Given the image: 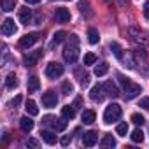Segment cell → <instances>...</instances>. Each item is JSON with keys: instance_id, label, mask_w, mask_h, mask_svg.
Segmentation results:
<instances>
[{"instance_id": "obj_1", "label": "cell", "mask_w": 149, "mask_h": 149, "mask_svg": "<svg viewBox=\"0 0 149 149\" xmlns=\"http://www.w3.org/2000/svg\"><path fill=\"white\" fill-rule=\"evenodd\" d=\"M63 58L65 61L68 63H76L77 58H79V39L76 33H72L68 37V44L65 46V51H63Z\"/></svg>"}, {"instance_id": "obj_2", "label": "cell", "mask_w": 149, "mask_h": 149, "mask_svg": "<svg viewBox=\"0 0 149 149\" xmlns=\"http://www.w3.org/2000/svg\"><path fill=\"white\" fill-rule=\"evenodd\" d=\"M118 79H119V84L123 86L125 95H126V98H128V100H132V98H135L137 95H140V93H142V88H140L139 84L132 83L128 77H125V76H123V74H118Z\"/></svg>"}, {"instance_id": "obj_3", "label": "cell", "mask_w": 149, "mask_h": 149, "mask_svg": "<svg viewBox=\"0 0 149 149\" xmlns=\"http://www.w3.org/2000/svg\"><path fill=\"white\" fill-rule=\"evenodd\" d=\"M123 111H121V105L119 104H111L109 107H105V112H104V123L111 125V123H116L119 121Z\"/></svg>"}, {"instance_id": "obj_4", "label": "cell", "mask_w": 149, "mask_h": 149, "mask_svg": "<svg viewBox=\"0 0 149 149\" xmlns=\"http://www.w3.org/2000/svg\"><path fill=\"white\" fill-rule=\"evenodd\" d=\"M63 74V65H60V63H56V61H51L47 67H46V76L49 77V79H56V77H60Z\"/></svg>"}, {"instance_id": "obj_5", "label": "cell", "mask_w": 149, "mask_h": 149, "mask_svg": "<svg viewBox=\"0 0 149 149\" xmlns=\"http://www.w3.org/2000/svg\"><path fill=\"white\" fill-rule=\"evenodd\" d=\"M39 33L37 32H33V33H26V35H23L21 39H19V42H18V46L21 47V49H28L30 46H33L37 40H39Z\"/></svg>"}, {"instance_id": "obj_6", "label": "cell", "mask_w": 149, "mask_h": 149, "mask_svg": "<svg viewBox=\"0 0 149 149\" xmlns=\"http://www.w3.org/2000/svg\"><path fill=\"white\" fill-rule=\"evenodd\" d=\"M105 90H104V84H95L91 90H90V98L93 102H102L105 98Z\"/></svg>"}, {"instance_id": "obj_7", "label": "cell", "mask_w": 149, "mask_h": 149, "mask_svg": "<svg viewBox=\"0 0 149 149\" xmlns=\"http://www.w3.org/2000/svg\"><path fill=\"white\" fill-rule=\"evenodd\" d=\"M44 54V51L42 49H39V51H30L28 54H25V58H23V61H25V65L26 67H33V65H37V61L40 60V56Z\"/></svg>"}, {"instance_id": "obj_8", "label": "cell", "mask_w": 149, "mask_h": 149, "mask_svg": "<svg viewBox=\"0 0 149 149\" xmlns=\"http://www.w3.org/2000/svg\"><path fill=\"white\" fill-rule=\"evenodd\" d=\"M56 104H58V97H56L54 91H46V93L42 95V105H44V107L53 109V107H56Z\"/></svg>"}, {"instance_id": "obj_9", "label": "cell", "mask_w": 149, "mask_h": 149, "mask_svg": "<svg viewBox=\"0 0 149 149\" xmlns=\"http://www.w3.org/2000/svg\"><path fill=\"white\" fill-rule=\"evenodd\" d=\"M70 11L67 9V7H58L56 11H54V19L58 21V23H68L70 21Z\"/></svg>"}, {"instance_id": "obj_10", "label": "cell", "mask_w": 149, "mask_h": 149, "mask_svg": "<svg viewBox=\"0 0 149 149\" xmlns=\"http://www.w3.org/2000/svg\"><path fill=\"white\" fill-rule=\"evenodd\" d=\"M16 32H18V26H16L14 19H11V18L4 19V23H2V33L9 37V35H14Z\"/></svg>"}, {"instance_id": "obj_11", "label": "cell", "mask_w": 149, "mask_h": 149, "mask_svg": "<svg viewBox=\"0 0 149 149\" xmlns=\"http://www.w3.org/2000/svg\"><path fill=\"white\" fill-rule=\"evenodd\" d=\"M97 142H98V133H97V132H86V133L83 135V144H84L86 147H93Z\"/></svg>"}, {"instance_id": "obj_12", "label": "cell", "mask_w": 149, "mask_h": 149, "mask_svg": "<svg viewBox=\"0 0 149 149\" xmlns=\"http://www.w3.org/2000/svg\"><path fill=\"white\" fill-rule=\"evenodd\" d=\"M104 90H105V93H107L109 97H112V98H118V97H119V90H118V86H116L112 81H105V83H104Z\"/></svg>"}, {"instance_id": "obj_13", "label": "cell", "mask_w": 149, "mask_h": 149, "mask_svg": "<svg viewBox=\"0 0 149 149\" xmlns=\"http://www.w3.org/2000/svg\"><path fill=\"white\" fill-rule=\"evenodd\" d=\"M19 21H21L23 25L32 23V9H28L26 6L21 7V9H19Z\"/></svg>"}, {"instance_id": "obj_14", "label": "cell", "mask_w": 149, "mask_h": 149, "mask_svg": "<svg viewBox=\"0 0 149 149\" xmlns=\"http://www.w3.org/2000/svg\"><path fill=\"white\" fill-rule=\"evenodd\" d=\"M65 119H67V118H61V119L53 118V119H51V128L56 130V132H63V130L67 128V121H65Z\"/></svg>"}, {"instance_id": "obj_15", "label": "cell", "mask_w": 149, "mask_h": 149, "mask_svg": "<svg viewBox=\"0 0 149 149\" xmlns=\"http://www.w3.org/2000/svg\"><path fill=\"white\" fill-rule=\"evenodd\" d=\"M81 118H83V121H84L86 125H91V123H95V118H97V114H95V111H91V109H84Z\"/></svg>"}, {"instance_id": "obj_16", "label": "cell", "mask_w": 149, "mask_h": 149, "mask_svg": "<svg viewBox=\"0 0 149 149\" xmlns=\"http://www.w3.org/2000/svg\"><path fill=\"white\" fill-rule=\"evenodd\" d=\"M19 126H21L23 132H32V130H33V121H32L28 116H23V118L19 119Z\"/></svg>"}, {"instance_id": "obj_17", "label": "cell", "mask_w": 149, "mask_h": 149, "mask_svg": "<svg viewBox=\"0 0 149 149\" xmlns=\"http://www.w3.org/2000/svg\"><path fill=\"white\" fill-rule=\"evenodd\" d=\"M40 135H42V140H44L46 144H49V146L56 144V140H58V139H56V135H54L53 132H47V130H44Z\"/></svg>"}, {"instance_id": "obj_18", "label": "cell", "mask_w": 149, "mask_h": 149, "mask_svg": "<svg viewBox=\"0 0 149 149\" xmlns=\"http://www.w3.org/2000/svg\"><path fill=\"white\" fill-rule=\"evenodd\" d=\"M16 86H18V77H16V74H14V72H11L9 76L6 77V88L14 90Z\"/></svg>"}, {"instance_id": "obj_19", "label": "cell", "mask_w": 149, "mask_h": 149, "mask_svg": "<svg viewBox=\"0 0 149 149\" xmlns=\"http://www.w3.org/2000/svg\"><path fill=\"white\" fill-rule=\"evenodd\" d=\"M39 88H40L39 77H37V76H32V77L28 79V93H33V91H37Z\"/></svg>"}, {"instance_id": "obj_20", "label": "cell", "mask_w": 149, "mask_h": 149, "mask_svg": "<svg viewBox=\"0 0 149 149\" xmlns=\"http://www.w3.org/2000/svg\"><path fill=\"white\" fill-rule=\"evenodd\" d=\"M61 116L67 118V119H74V116H76V107L74 105H65L61 109Z\"/></svg>"}, {"instance_id": "obj_21", "label": "cell", "mask_w": 149, "mask_h": 149, "mask_svg": "<svg viewBox=\"0 0 149 149\" xmlns=\"http://www.w3.org/2000/svg\"><path fill=\"white\" fill-rule=\"evenodd\" d=\"M107 70H109V65L105 61H102V63H98L95 67V76L97 77H102V76H105V74H107Z\"/></svg>"}, {"instance_id": "obj_22", "label": "cell", "mask_w": 149, "mask_h": 149, "mask_svg": "<svg viewBox=\"0 0 149 149\" xmlns=\"http://www.w3.org/2000/svg\"><path fill=\"white\" fill-rule=\"evenodd\" d=\"M25 109H26V112H28L30 116H37V114H39V107H37V104H35L33 100H26Z\"/></svg>"}, {"instance_id": "obj_23", "label": "cell", "mask_w": 149, "mask_h": 149, "mask_svg": "<svg viewBox=\"0 0 149 149\" xmlns=\"http://www.w3.org/2000/svg\"><path fill=\"white\" fill-rule=\"evenodd\" d=\"M88 40H90V44H98L100 35H98V32L95 28H88Z\"/></svg>"}, {"instance_id": "obj_24", "label": "cell", "mask_w": 149, "mask_h": 149, "mask_svg": "<svg viewBox=\"0 0 149 149\" xmlns=\"http://www.w3.org/2000/svg\"><path fill=\"white\" fill-rule=\"evenodd\" d=\"M111 51L116 54L118 60H123V47H121L118 42H111Z\"/></svg>"}, {"instance_id": "obj_25", "label": "cell", "mask_w": 149, "mask_h": 149, "mask_svg": "<svg viewBox=\"0 0 149 149\" xmlns=\"http://www.w3.org/2000/svg\"><path fill=\"white\" fill-rule=\"evenodd\" d=\"M100 146H102V147H114V146H116V140H114L112 135H104Z\"/></svg>"}, {"instance_id": "obj_26", "label": "cell", "mask_w": 149, "mask_h": 149, "mask_svg": "<svg viewBox=\"0 0 149 149\" xmlns=\"http://www.w3.org/2000/svg\"><path fill=\"white\" fill-rule=\"evenodd\" d=\"M130 139H132L133 142H137V144H139V142H142V140H144V133H142V130H140V128L133 130V132H132V135H130Z\"/></svg>"}, {"instance_id": "obj_27", "label": "cell", "mask_w": 149, "mask_h": 149, "mask_svg": "<svg viewBox=\"0 0 149 149\" xmlns=\"http://www.w3.org/2000/svg\"><path fill=\"white\" fill-rule=\"evenodd\" d=\"M67 37V33L63 32V30H60V32H56L54 35H53V44L51 46H54V44H60V42H63V39Z\"/></svg>"}, {"instance_id": "obj_28", "label": "cell", "mask_w": 149, "mask_h": 149, "mask_svg": "<svg viewBox=\"0 0 149 149\" xmlns=\"http://www.w3.org/2000/svg\"><path fill=\"white\" fill-rule=\"evenodd\" d=\"M132 121H133L137 126H142V125L146 123V118H144L142 114H137V112H135V114H132Z\"/></svg>"}, {"instance_id": "obj_29", "label": "cell", "mask_w": 149, "mask_h": 149, "mask_svg": "<svg viewBox=\"0 0 149 149\" xmlns=\"http://www.w3.org/2000/svg\"><path fill=\"white\" fill-rule=\"evenodd\" d=\"M116 133L121 135V137H125V135L128 133V125H126V123H119V125L116 126Z\"/></svg>"}, {"instance_id": "obj_30", "label": "cell", "mask_w": 149, "mask_h": 149, "mask_svg": "<svg viewBox=\"0 0 149 149\" xmlns=\"http://www.w3.org/2000/svg\"><path fill=\"white\" fill-rule=\"evenodd\" d=\"M14 6H16V0H4V11L6 13L14 11Z\"/></svg>"}, {"instance_id": "obj_31", "label": "cell", "mask_w": 149, "mask_h": 149, "mask_svg": "<svg viewBox=\"0 0 149 149\" xmlns=\"http://www.w3.org/2000/svg\"><path fill=\"white\" fill-rule=\"evenodd\" d=\"M95 61H97L95 53H86V54H84V65H93Z\"/></svg>"}, {"instance_id": "obj_32", "label": "cell", "mask_w": 149, "mask_h": 149, "mask_svg": "<svg viewBox=\"0 0 149 149\" xmlns=\"http://www.w3.org/2000/svg\"><path fill=\"white\" fill-rule=\"evenodd\" d=\"M61 91H63L65 95H70V93L74 91V86H72V83H68V81H65V83L61 84Z\"/></svg>"}, {"instance_id": "obj_33", "label": "cell", "mask_w": 149, "mask_h": 149, "mask_svg": "<svg viewBox=\"0 0 149 149\" xmlns=\"http://www.w3.org/2000/svg\"><path fill=\"white\" fill-rule=\"evenodd\" d=\"M21 100H23V97H21V95H16V97H14V98L11 100V105H13V107L16 109V107H19V104H21Z\"/></svg>"}, {"instance_id": "obj_34", "label": "cell", "mask_w": 149, "mask_h": 149, "mask_svg": "<svg viewBox=\"0 0 149 149\" xmlns=\"http://www.w3.org/2000/svg\"><path fill=\"white\" fill-rule=\"evenodd\" d=\"M88 7H90V4L86 2V0H81V2H79V11L84 14V13H88Z\"/></svg>"}, {"instance_id": "obj_35", "label": "cell", "mask_w": 149, "mask_h": 149, "mask_svg": "<svg viewBox=\"0 0 149 149\" xmlns=\"http://www.w3.org/2000/svg\"><path fill=\"white\" fill-rule=\"evenodd\" d=\"M139 107H142V109H149V97H146V98H140V102H139Z\"/></svg>"}, {"instance_id": "obj_36", "label": "cell", "mask_w": 149, "mask_h": 149, "mask_svg": "<svg viewBox=\"0 0 149 149\" xmlns=\"http://www.w3.org/2000/svg\"><path fill=\"white\" fill-rule=\"evenodd\" d=\"M70 140H72V137H70V135H65V137H61L60 144H61V146H68V144H70Z\"/></svg>"}, {"instance_id": "obj_37", "label": "cell", "mask_w": 149, "mask_h": 149, "mask_svg": "<svg viewBox=\"0 0 149 149\" xmlns=\"http://www.w3.org/2000/svg\"><path fill=\"white\" fill-rule=\"evenodd\" d=\"M81 84H83V86H88V84H90V76H86V74H84V76L81 77Z\"/></svg>"}, {"instance_id": "obj_38", "label": "cell", "mask_w": 149, "mask_h": 149, "mask_svg": "<svg viewBox=\"0 0 149 149\" xmlns=\"http://www.w3.org/2000/svg\"><path fill=\"white\" fill-rule=\"evenodd\" d=\"M26 146H30V147H37L39 142H37L35 139H28V140H26Z\"/></svg>"}, {"instance_id": "obj_39", "label": "cell", "mask_w": 149, "mask_h": 149, "mask_svg": "<svg viewBox=\"0 0 149 149\" xmlns=\"http://www.w3.org/2000/svg\"><path fill=\"white\" fill-rule=\"evenodd\" d=\"M144 16H146V19H149V2L144 4Z\"/></svg>"}, {"instance_id": "obj_40", "label": "cell", "mask_w": 149, "mask_h": 149, "mask_svg": "<svg viewBox=\"0 0 149 149\" xmlns=\"http://www.w3.org/2000/svg\"><path fill=\"white\" fill-rule=\"evenodd\" d=\"M25 2H26V4H39L40 0H25Z\"/></svg>"}, {"instance_id": "obj_41", "label": "cell", "mask_w": 149, "mask_h": 149, "mask_svg": "<svg viewBox=\"0 0 149 149\" xmlns=\"http://www.w3.org/2000/svg\"><path fill=\"white\" fill-rule=\"evenodd\" d=\"M118 2H119V4H121V6H125V4H126V2H128V0H118Z\"/></svg>"}]
</instances>
